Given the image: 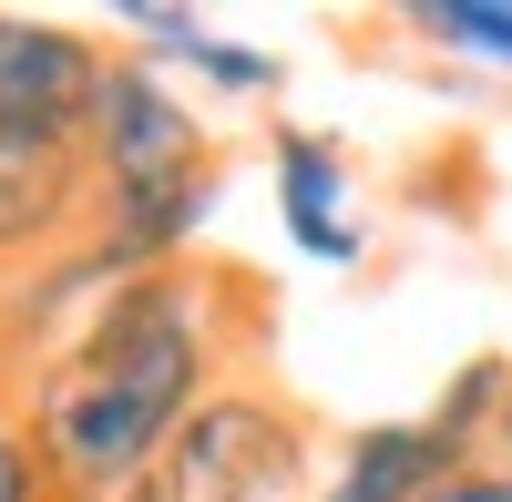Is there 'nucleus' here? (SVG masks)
I'll return each mask as SVG.
<instances>
[{"mask_svg": "<svg viewBox=\"0 0 512 502\" xmlns=\"http://www.w3.org/2000/svg\"><path fill=\"white\" fill-rule=\"evenodd\" d=\"M103 41L72 31V21H41V11H0V134H72L93 123L103 93Z\"/></svg>", "mask_w": 512, "mask_h": 502, "instance_id": "obj_3", "label": "nucleus"}, {"mask_svg": "<svg viewBox=\"0 0 512 502\" xmlns=\"http://www.w3.org/2000/svg\"><path fill=\"white\" fill-rule=\"evenodd\" d=\"M195 72L216 82L226 103H267L277 82H287V62H277V52H256V41H226V31H205V52H195Z\"/></svg>", "mask_w": 512, "mask_h": 502, "instance_id": "obj_8", "label": "nucleus"}, {"mask_svg": "<svg viewBox=\"0 0 512 502\" xmlns=\"http://www.w3.org/2000/svg\"><path fill=\"white\" fill-rule=\"evenodd\" d=\"M0 502H52V482H41V451L21 441V421L0 431Z\"/></svg>", "mask_w": 512, "mask_h": 502, "instance_id": "obj_11", "label": "nucleus"}, {"mask_svg": "<svg viewBox=\"0 0 512 502\" xmlns=\"http://www.w3.org/2000/svg\"><path fill=\"white\" fill-rule=\"evenodd\" d=\"M123 31H134V52H175V62H195L216 21H195V11H123Z\"/></svg>", "mask_w": 512, "mask_h": 502, "instance_id": "obj_10", "label": "nucleus"}, {"mask_svg": "<svg viewBox=\"0 0 512 502\" xmlns=\"http://www.w3.org/2000/svg\"><path fill=\"white\" fill-rule=\"evenodd\" d=\"M82 164H93V195H164V185H205V175H216L205 123L164 93V72L144 52L103 62L93 123H82Z\"/></svg>", "mask_w": 512, "mask_h": 502, "instance_id": "obj_2", "label": "nucleus"}, {"mask_svg": "<svg viewBox=\"0 0 512 502\" xmlns=\"http://www.w3.org/2000/svg\"><path fill=\"white\" fill-rule=\"evenodd\" d=\"M113 502H164V492H154V482H134V492H113Z\"/></svg>", "mask_w": 512, "mask_h": 502, "instance_id": "obj_13", "label": "nucleus"}, {"mask_svg": "<svg viewBox=\"0 0 512 502\" xmlns=\"http://www.w3.org/2000/svg\"><path fill=\"white\" fill-rule=\"evenodd\" d=\"M461 472H482V462H461L431 421H369V431H349V451L318 482V502H431Z\"/></svg>", "mask_w": 512, "mask_h": 502, "instance_id": "obj_5", "label": "nucleus"}, {"mask_svg": "<svg viewBox=\"0 0 512 502\" xmlns=\"http://www.w3.org/2000/svg\"><path fill=\"white\" fill-rule=\"evenodd\" d=\"M420 41H451V52L512 62V11H420Z\"/></svg>", "mask_w": 512, "mask_h": 502, "instance_id": "obj_9", "label": "nucleus"}, {"mask_svg": "<svg viewBox=\"0 0 512 502\" xmlns=\"http://www.w3.org/2000/svg\"><path fill=\"white\" fill-rule=\"evenodd\" d=\"M492 451H502V472H512V400H502V431H492Z\"/></svg>", "mask_w": 512, "mask_h": 502, "instance_id": "obj_12", "label": "nucleus"}, {"mask_svg": "<svg viewBox=\"0 0 512 502\" xmlns=\"http://www.w3.org/2000/svg\"><path fill=\"white\" fill-rule=\"evenodd\" d=\"M277 216L297 236V257L318 267H359V226H349V164L328 134H277Z\"/></svg>", "mask_w": 512, "mask_h": 502, "instance_id": "obj_6", "label": "nucleus"}, {"mask_svg": "<svg viewBox=\"0 0 512 502\" xmlns=\"http://www.w3.org/2000/svg\"><path fill=\"white\" fill-rule=\"evenodd\" d=\"M93 164L72 134H0V267H52L93 236Z\"/></svg>", "mask_w": 512, "mask_h": 502, "instance_id": "obj_4", "label": "nucleus"}, {"mask_svg": "<svg viewBox=\"0 0 512 502\" xmlns=\"http://www.w3.org/2000/svg\"><path fill=\"white\" fill-rule=\"evenodd\" d=\"M0 431H11V380H0Z\"/></svg>", "mask_w": 512, "mask_h": 502, "instance_id": "obj_14", "label": "nucleus"}, {"mask_svg": "<svg viewBox=\"0 0 512 502\" xmlns=\"http://www.w3.org/2000/svg\"><path fill=\"white\" fill-rule=\"evenodd\" d=\"M502 400H512V359H461L451 380H441V400L420 410L461 462H492V431H502Z\"/></svg>", "mask_w": 512, "mask_h": 502, "instance_id": "obj_7", "label": "nucleus"}, {"mask_svg": "<svg viewBox=\"0 0 512 502\" xmlns=\"http://www.w3.org/2000/svg\"><path fill=\"white\" fill-rule=\"evenodd\" d=\"M297 482H308V431L256 380H226L154 462L164 502H297Z\"/></svg>", "mask_w": 512, "mask_h": 502, "instance_id": "obj_1", "label": "nucleus"}]
</instances>
